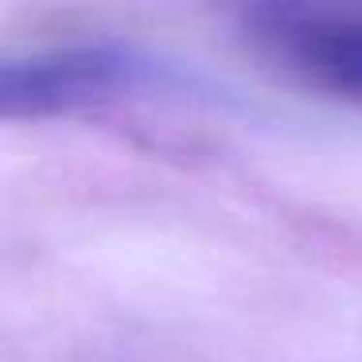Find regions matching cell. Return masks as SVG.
Listing matches in <instances>:
<instances>
[{"label": "cell", "instance_id": "6da1fadb", "mask_svg": "<svg viewBox=\"0 0 362 362\" xmlns=\"http://www.w3.org/2000/svg\"><path fill=\"white\" fill-rule=\"evenodd\" d=\"M160 78L148 55L121 43H74L0 63V113L51 117L144 90Z\"/></svg>", "mask_w": 362, "mask_h": 362}, {"label": "cell", "instance_id": "7a4b0ae2", "mask_svg": "<svg viewBox=\"0 0 362 362\" xmlns=\"http://www.w3.org/2000/svg\"><path fill=\"white\" fill-rule=\"evenodd\" d=\"M250 35L304 86L362 102V8L269 4L250 12Z\"/></svg>", "mask_w": 362, "mask_h": 362}]
</instances>
